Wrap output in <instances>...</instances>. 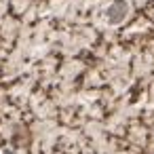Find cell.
Wrapping results in <instances>:
<instances>
[{
	"mask_svg": "<svg viewBox=\"0 0 154 154\" xmlns=\"http://www.w3.org/2000/svg\"><path fill=\"white\" fill-rule=\"evenodd\" d=\"M125 15H127V2H122V0H118L116 5H112L108 9V19L112 23H120L125 19Z\"/></svg>",
	"mask_w": 154,
	"mask_h": 154,
	"instance_id": "obj_1",
	"label": "cell"
}]
</instances>
